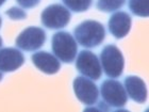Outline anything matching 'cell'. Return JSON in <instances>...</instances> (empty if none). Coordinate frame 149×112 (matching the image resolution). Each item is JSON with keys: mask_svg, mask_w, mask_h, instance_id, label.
I'll return each instance as SVG.
<instances>
[{"mask_svg": "<svg viewBox=\"0 0 149 112\" xmlns=\"http://www.w3.org/2000/svg\"><path fill=\"white\" fill-rule=\"evenodd\" d=\"M74 35L81 46L94 48L104 41L106 30L102 24L96 20H85L78 25L74 30Z\"/></svg>", "mask_w": 149, "mask_h": 112, "instance_id": "obj_1", "label": "cell"}, {"mask_svg": "<svg viewBox=\"0 0 149 112\" xmlns=\"http://www.w3.org/2000/svg\"><path fill=\"white\" fill-rule=\"evenodd\" d=\"M51 46L56 58L64 63H72L77 56V42L68 32L60 31L54 33Z\"/></svg>", "mask_w": 149, "mask_h": 112, "instance_id": "obj_2", "label": "cell"}, {"mask_svg": "<svg viewBox=\"0 0 149 112\" xmlns=\"http://www.w3.org/2000/svg\"><path fill=\"white\" fill-rule=\"evenodd\" d=\"M100 61L104 74L110 78L120 77L124 72L125 59L121 51L115 45H107L100 53Z\"/></svg>", "mask_w": 149, "mask_h": 112, "instance_id": "obj_3", "label": "cell"}, {"mask_svg": "<svg viewBox=\"0 0 149 112\" xmlns=\"http://www.w3.org/2000/svg\"><path fill=\"white\" fill-rule=\"evenodd\" d=\"M70 12L61 4L47 6L40 14V22L48 29H61L70 22Z\"/></svg>", "mask_w": 149, "mask_h": 112, "instance_id": "obj_4", "label": "cell"}, {"mask_svg": "<svg viewBox=\"0 0 149 112\" xmlns=\"http://www.w3.org/2000/svg\"><path fill=\"white\" fill-rule=\"evenodd\" d=\"M101 96L113 108H121L127 104L128 95L123 84L114 79H108L101 84Z\"/></svg>", "mask_w": 149, "mask_h": 112, "instance_id": "obj_5", "label": "cell"}, {"mask_svg": "<svg viewBox=\"0 0 149 112\" xmlns=\"http://www.w3.org/2000/svg\"><path fill=\"white\" fill-rule=\"evenodd\" d=\"M76 67L80 74L92 80H98L102 74L100 61L96 55L90 50H82L78 55Z\"/></svg>", "mask_w": 149, "mask_h": 112, "instance_id": "obj_6", "label": "cell"}, {"mask_svg": "<svg viewBox=\"0 0 149 112\" xmlns=\"http://www.w3.org/2000/svg\"><path fill=\"white\" fill-rule=\"evenodd\" d=\"M46 42V32L38 27H29L16 37V46L26 51L40 49Z\"/></svg>", "mask_w": 149, "mask_h": 112, "instance_id": "obj_7", "label": "cell"}, {"mask_svg": "<svg viewBox=\"0 0 149 112\" xmlns=\"http://www.w3.org/2000/svg\"><path fill=\"white\" fill-rule=\"evenodd\" d=\"M74 94L81 103L84 105H95L99 97L98 88L93 81L85 77H77L74 80Z\"/></svg>", "mask_w": 149, "mask_h": 112, "instance_id": "obj_8", "label": "cell"}, {"mask_svg": "<svg viewBox=\"0 0 149 112\" xmlns=\"http://www.w3.org/2000/svg\"><path fill=\"white\" fill-rule=\"evenodd\" d=\"M24 62L25 57L18 49L12 47L0 49V72H14L18 69Z\"/></svg>", "mask_w": 149, "mask_h": 112, "instance_id": "obj_9", "label": "cell"}, {"mask_svg": "<svg viewBox=\"0 0 149 112\" xmlns=\"http://www.w3.org/2000/svg\"><path fill=\"white\" fill-rule=\"evenodd\" d=\"M131 16L126 12H116L109 19V30L116 38H123L131 29Z\"/></svg>", "mask_w": 149, "mask_h": 112, "instance_id": "obj_10", "label": "cell"}, {"mask_svg": "<svg viewBox=\"0 0 149 112\" xmlns=\"http://www.w3.org/2000/svg\"><path fill=\"white\" fill-rule=\"evenodd\" d=\"M125 90L131 99L137 104H144L147 100L146 84L137 76H128L125 78Z\"/></svg>", "mask_w": 149, "mask_h": 112, "instance_id": "obj_11", "label": "cell"}, {"mask_svg": "<svg viewBox=\"0 0 149 112\" xmlns=\"http://www.w3.org/2000/svg\"><path fill=\"white\" fill-rule=\"evenodd\" d=\"M32 63L36 66L37 69L42 71L45 74L53 75L56 74L61 69L59 60L51 53L47 51H38L32 55L31 57Z\"/></svg>", "mask_w": 149, "mask_h": 112, "instance_id": "obj_12", "label": "cell"}, {"mask_svg": "<svg viewBox=\"0 0 149 112\" xmlns=\"http://www.w3.org/2000/svg\"><path fill=\"white\" fill-rule=\"evenodd\" d=\"M129 8L134 15L148 17L149 0H129Z\"/></svg>", "mask_w": 149, "mask_h": 112, "instance_id": "obj_13", "label": "cell"}, {"mask_svg": "<svg viewBox=\"0 0 149 112\" xmlns=\"http://www.w3.org/2000/svg\"><path fill=\"white\" fill-rule=\"evenodd\" d=\"M126 3V0H98L97 9L102 12H114L116 10L121 9Z\"/></svg>", "mask_w": 149, "mask_h": 112, "instance_id": "obj_14", "label": "cell"}, {"mask_svg": "<svg viewBox=\"0 0 149 112\" xmlns=\"http://www.w3.org/2000/svg\"><path fill=\"white\" fill-rule=\"evenodd\" d=\"M62 1L69 10H72L74 12L81 13L90 9L93 0H62Z\"/></svg>", "mask_w": 149, "mask_h": 112, "instance_id": "obj_15", "label": "cell"}, {"mask_svg": "<svg viewBox=\"0 0 149 112\" xmlns=\"http://www.w3.org/2000/svg\"><path fill=\"white\" fill-rule=\"evenodd\" d=\"M6 14L9 16L11 19H13V20L25 19L26 17H27V13H26L24 10L20 9V8H17V6H12L11 9L6 11Z\"/></svg>", "mask_w": 149, "mask_h": 112, "instance_id": "obj_16", "label": "cell"}, {"mask_svg": "<svg viewBox=\"0 0 149 112\" xmlns=\"http://www.w3.org/2000/svg\"><path fill=\"white\" fill-rule=\"evenodd\" d=\"M19 6H22L25 9H31L36 6L40 3V0H16Z\"/></svg>", "mask_w": 149, "mask_h": 112, "instance_id": "obj_17", "label": "cell"}, {"mask_svg": "<svg viewBox=\"0 0 149 112\" xmlns=\"http://www.w3.org/2000/svg\"><path fill=\"white\" fill-rule=\"evenodd\" d=\"M6 0H0V6H2V4H3V3H4V2H6Z\"/></svg>", "mask_w": 149, "mask_h": 112, "instance_id": "obj_18", "label": "cell"}, {"mask_svg": "<svg viewBox=\"0 0 149 112\" xmlns=\"http://www.w3.org/2000/svg\"><path fill=\"white\" fill-rule=\"evenodd\" d=\"M2 43H3V42H2V38H1V36H0V47L2 46Z\"/></svg>", "mask_w": 149, "mask_h": 112, "instance_id": "obj_19", "label": "cell"}, {"mask_svg": "<svg viewBox=\"0 0 149 112\" xmlns=\"http://www.w3.org/2000/svg\"><path fill=\"white\" fill-rule=\"evenodd\" d=\"M1 80H2V73L0 72V81H1Z\"/></svg>", "mask_w": 149, "mask_h": 112, "instance_id": "obj_20", "label": "cell"}, {"mask_svg": "<svg viewBox=\"0 0 149 112\" xmlns=\"http://www.w3.org/2000/svg\"><path fill=\"white\" fill-rule=\"evenodd\" d=\"M1 24H2V20H1V17H0V28H1Z\"/></svg>", "mask_w": 149, "mask_h": 112, "instance_id": "obj_21", "label": "cell"}]
</instances>
